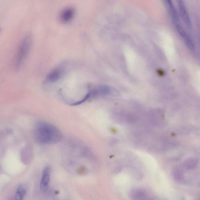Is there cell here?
<instances>
[{"label":"cell","instance_id":"6da1fadb","mask_svg":"<svg viewBox=\"0 0 200 200\" xmlns=\"http://www.w3.org/2000/svg\"><path fill=\"white\" fill-rule=\"evenodd\" d=\"M33 137L37 143L41 145H50L58 143L63 135L58 128L50 123L38 122L33 130Z\"/></svg>","mask_w":200,"mask_h":200},{"label":"cell","instance_id":"7a4b0ae2","mask_svg":"<svg viewBox=\"0 0 200 200\" xmlns=\"http://www.w3.org/2000/svg\"><path fill=\"white\" fill-rule=\"evenodd\" d=\"M32 38L31 35H26L22 38L19 45L16 54L14 66L18 68L21 66L28 55L31 47Z\"/></svg>","mask_w":200,"mask_h":200},{"label":"cell","instance_id":"3957f363","mask_svg":"<svg viewBox=\"0 0 200 200\" xmlns=\"http://www.w3.org/2000/svg\"><path fill=\"white\" fill-rule=\"evenodd\" d=\"M175 26L177 31L178 32L180 36L183 39L184 42L188 49L192 51L195 50V46L192 40L188 34L184 30L183 27L181 23L177 24L175 25Z\"/></svg>","mask_w":200,"mask_h":200},{"label":"cell","instance_id":"277c9868","mask_svg":"<svg viewBox=\"0 0 200 200\" xmlns=\"http://www.w3.org/2000/svg\"><path fill=\"white\" fill-rule=\"evenodd\" d=\"M165 4L168 12L170 16L171 19H172L174 25L180 23L178 14L172 2L170 1H165Z\"/></svg>","mask_w":200,"mask_h":200},{"label":"cell","instance_id":"5b68a950","mask_svg":"<svg viewBox=\"0 0 200 200\" xmlns=\"http://www.w3.org/2000/svg\"><path fill=\"white\" fill-rule=\"evenodd\" d=\"M51 169L49 167H46L43 170L41 175L40 187L42 191H46L48 187L50 179Z\"/></svg>","mask_w":200,"mask_h":200},{"label":"cell","instance_id":"8992f818","mask_svg":"<svg viewBox=\"0 0 200 200\" xmlns=\"http://www.w3.org/2000/svg\"><path fill=\"white\" fill-rule=\"evenodd\" d=\"M63 68L62 66L56 67L49 73L46 78L49 82L53 83L58 81L61 77L63 72Z\"/></svg>","mask_w":200,"mask_h":200},{"label":"cell","instance_id":"52a82bcc","mask_svg":"<svg viewBox=\"0 0 200 200\" xmlns=\"http://www.w3.org/2000/svg\"><path fill=\"white\" fill-rule=\"evenodd\" d=\"M178 4L180 13L184 22L189 28H191L192 26L191 20H190L189 15H188L185 4H184L183 1H178Z\"/></svg>","mask_w":200,"mask_h":200},{"label":"cell","instance_id":"ba28073f","mask_svg":"<svg viewBox=\"0 0 200 200\" xmlns=\"http://www.w3.org/2000/svg\"><path fill=\"white\" fill-rule=\"evenodd\" d=\"M132 200H146L149 199L148 193L143 189H137L132 190L130 193Z\"/></svg>","mask_w":200,"mask_h":200},{"label":"cell","instance_id":"9c48e42d","mask_svg":"<svg viewBox=\"0 0 200 200\" xmlns=\"http://www.w3.org/2000/svg\"><path fill=\"white\" fill-rule=\"evenodd\" d=\"M75 12L73 8L68 7L64 9L60 15L61 21L63 22L70 21L74 17Z\"/></svg>","mask_w":200,"mask_h":200},{"label":"cell","instance_id":"30bf717a","mask_svg":"<svg viewBox=\"0 0 200 200\" xmlns=\"http://www.w3.org/2000/svg\"><path fill=\"white\" fill-rule=\"evenodd\" d=\"M22 159L24 160H29L33 155V150L29 145L24 147L21 152Z\"/></svg>","mask_w":200,"mask_h":200},{"label":"cell","instance_id":"8fae6325","mask_svg":"<svg viewBox=\"0 0 200 200\" xmlns=\"http://www.w3.org/2000/svg\"><path fill=\"white\" fill-rule=\"evenodd\" d=\"M26 193L25 186L21 185L18 187L15 193V200H23Z\"/></svg>","mask_w":200,"mask_h":200},{"label":"cell","instance_id":"7c38bea8","mask_svg":"<svg viewBox=\"0 0 200 200\" xmlns=\"http://www.w3.org/2000/svg\"><path fill=\"white\" fill-rule=\"evenodd\" d=\"M196 161H195V160H190L187 162L186 166L187 167L191 169V168H193L196 166Z\"/></svg>","mask_w":200,"mask_h":200}]
</instances>
